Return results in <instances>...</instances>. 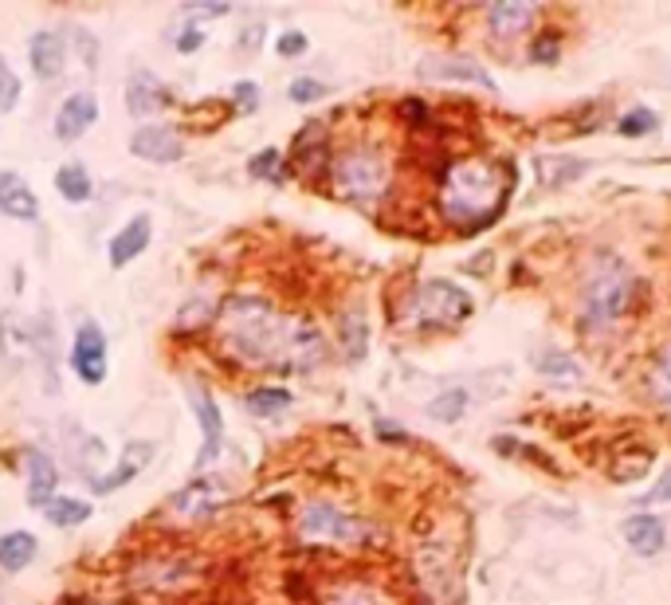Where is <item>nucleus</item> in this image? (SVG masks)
Wrapping results in <instances>:
<instances>
[{
    "mask_svg": "<svg viewBox=\"0 0 671 605\" xmlns=\"http://www.w3.org/2000/svg\"><path fill=\"white\" fill-rule=\"evenodd\" d=\"M538 370L546 374H577L573 361H565V354H546V358H538Z\"/></svg>",
    "mask_w": 671,
    "mask_h": 605,
    "instance_id": "39",
    "label": "nucleus"
},
{
    "mask_svg": "<svg viewBox=\"0 0 671 605\" xmlns=\"http://www.w3.org/2000/svg\"><path fill=\"white\" fill-rule=\"evenodd\" d=\"M628 291H632V283H628L625 268H600L597 276L589 280V288H585L582 295V318L589 331H605V326H613L620 315H625L628 307Z\"/></svg>",
    "mask_w": 671,
    "mask_h": 605,
    "instance_id": "6",
    "label": "nucleus"
},
{
    "mask_svg": "<svg viewBox=\"0 0 671 605\" xmlns=\"http://www.w3.org/2000/svg\"><path fill=\"white\" fill-rule=\"evenodd\" d=\"M326 177H331L334 197L349 201V205H377L389 193L393 170H389V158L381 145L354 142L331 158Z\"/></svg>",
    "mask_w": 671,
    "mask_h": 605,
    "instance_id": "3",
    "label": "nucleus"
},
{
    "mask_svg": "<svg viewBox=\"0 0 671 605\" xmlns=\"http://www.w3.org/2000/svg\"><path fill=\"white\" fill-rule=\"evenodd\" d=\"M40 554V539L32 531H9L0 534V570L4 574H20L36 562Z\"/></svg>",
    "mask_w": 671,
    "mask_h": 605,
    "instance_id": "21",
    "label": "nucleus"
},
{
    "mask_svg": "<svg viewBox=\"0 0 671 605\" xmlns=\"http://www.w3.org/2000/svg\"><path fill=\"white\" fill-rule=\"evenodd\" d=\"M59 491V464L52 461V452L28 449L24 452V499L28 507H47Z\"/></svg>",
    "mask_w": 671,
    "mask_h": 605,
    "instance_id": "14",
    "label": "nucleus"
},
{
    "mask_svg": "<svg viewBox=\"0 0 671 605\" xmlns=\"http://www.w3.org/2000/svg\"><path fill=\"white\" fill-rule=\"evenodd\" d=\"M236 491L228 479H188L185 488H177L170 499H165L162 516L173 519V523H201V519L216 516V511H224V507L232 504Z\"/></svg>",
    "mask_w": 671,
    "mask_h": 605,
    "instance_id": "7",
    "label": "nucleus"
},
{
    "mask_svg": "<svg viewBox=\"0 0 671 605\" xmlns=\"http://www.w3.org/2000/svg\"><path fill=\"white\" fill-rule=\"evenodd\" d=\"M421 79H447V83H475V87L495 90V79L475 64V60H464V55H424L421 60Z\"/></svg>",
    "mask_w": 671,
    "mask_h": 605,
    "instance_id": "17",
    "label": "nucleus"
},
{
    "mask_svg": "<svg viewBox=\"0 0 671 605\" xmlns=\"http://www.w3.org/2000/svg\"><path fill=\"white\" fill-rule=\"evenodd\" d=\"M153 452H158V444H153V441H126V449H122V456H118L115 468H110L107 476H90L87 479L90 496H115L118 488L134 484V479L150 468Z\"/></svg>",
    "mask_w": 671,
    "mask_h": 605,
    "instance_id": "12",
    "label": "nucleus"
},
{
    "mask_svg": "<svg viewBox=\"0 0 671 605\" xmlns=\"http://www.w3.org/2000/svg\"><path fill=\"white\" fill-rule=\"evenodd\" d=\"M0 213L12 220H40L36 190L17 170H0Z\"/></svg>",
    "mask_w": 671,
    "mask_h": 605,
    "instance_id": "19",
    "label": "nucleus"
},
{
    "mask_svg": "<svg viewBox=\"0 0 671 605\" xmlns=\"http://www.w3.org/2000/svg\"><path fill=\"white\" fill-rule=\"evenodd\" d=\"M28 64H32L36 79L44 83L59 79L63 67H67V40H63V32H52V28L32 32V40H28Z\"/></svg>",
    "mask_w": 671,
    "mask_h": 605,
    "instance_id": "16",
    "label": "nucleus"
},
{
    "mask_svg": "<svg viewBox=\"0 0 671 605\" xmlns=\"http://www.w3.org/2000/svg\"><path fill=\"white\" fill-rule=\"evenodd\" d=\"M0 605H12V602H9V597H4V594H0Z\"/></svg>",
    "mask_w": 671,
    "mask_h": 605,
    "instance_id": "41",
    "label": "nucleus"
},
{
    "mask_svg": "<svg viewBox=\"0 0 671 605\" xmlns=\"http://www.w3.org/2000/svg\"><path fill=\"white\" fill-rule=\"evenodd\" d=\"M467 409V393L464 389H444L440 398L429 401V417L432 421H444V425H452V421H459Z\"/></svg>",
    "mask_w": 671,
    "mask_h": 605,
    "instance_id": "28",
    "label": "nucleus"
},
{
    "mask_svg": "<svg viewBox=\"0 0 671 605\" xmlns=\"http://www.w3.org/2000/svg\"><path fill=\"white\" fill-rule=\"evenodd\" d=\"M165 107H173V95H170V87L158 79V75H150V72L130 75V83H126V110H130V115L150 118V115H158V110H165Z\"/></svg>",
    "mask_w": 671,
    "mask_h": 605,
    "instance_id": "18",
    "label": "nucleus"
},
{
    "mask_svg": "<svg viewBox=\"0 0 671 605\" xmlns=\"http://www.w3.org/2000/svg\"><path fill=\"white\" fill-rule=\"evenodd\" d=\"M306 47H311V40H306V32H299V28H291V32H283V36L275 40V52L283 55V60L306 55Z\"/></svg>",
    "mask_w": 671,
    "mask_h": 605,
    "instance_id": "36",
    "label": "nucleus"
},
{
    "mask_svg": "<svg viewBox=\"0 0 671 605\" xmlns=\"http://www.w3.org/2000/svg\"><path fill=\"white\" fill-rule=\"evenodd\" d=\"M150 240H153V217H150V213H138V217H130L115 236H110V248H107L110 268L122 271L126 263H134L138 256L150 248Z\"/></svg>",
    "mask_w": 671,
    "mask_h": 605,
    "instance_id": "15",
    "label": "nucleus"
},
{
    "mask_svg": "<svg viewBox=\"0 0 671 605\" xmlns=\"http://www.w3.org/2000/svg\"><path fill=\"white\" fill-rule=\"evenodd\" d=\"M326 95H331V87H326L323 79H314V75H295L291 87H286V99L299 102V107H314V102L326 99Z\"/></svg>",
    "mask_w": 671,
    "mask_h": 605,
    "instance_id": "29",
    "label": "nucleus"
},
{
    "mask_svg": "<svg viewBox=\"0 0 671 605\" xmlns=\"http://www.w3.org/2000/svg\"><path fill=\"white\" fill-rule=\"evenodd\" d=\"M52 185L67 205H87L90 193H95V181H90V173L83 162H63L59 170H55Z\"/></svg>",
    "mask_w": 671,
    "mask_h": 605,
    "instance_id": "22",
    "label": "nucleus"
},
{
    "mask_svg": "<svg viewBox=\"0 0 671 605\" xmlns=\"http://www.w3.org/2000/svg\"><path fill=\"white\" fill-rule=\"evenodd\" d=\"M95 122H99V95H95V90H75V95H67V99L59 102V110H55L52 134L59 138V142H79Z\"/></svg>",
    "mask_w": 671,
    "mask_h": 605,
    "instance_id": "13",
    "label": "nucleus"
},
{
    "mask_svg": "<svg viewBox=\"0 0 671 605\" xmlns=\"http://www.w3.org/2000/svg\"><path fill=\"white\" fill-rule=\"evenodd\" d=\"M472 315V295L452 280H424L404 303L409 331H452Z\"/></svg>",
    "mask_w": 671,
    "mask_h": 605,
    "instance_id": "4",
    "label": "nucleus"
},
{
    "mask_svg": "<svg viewBox=\"0 0 671 605\" xmlns=\"http://www.w3.org/2000/svg\"><path fill=\"white\" fill-rule=\"evenodd\" d=\"M510 173L491 158H467V162H452L440 177V213L452 228L472 236L475 228H484L487 220L499 217V208L507 205Z\"/></svg>",
    "mask_w": 671,
    "mask_h": 605,
    "instance_id": "2",
    "label": "nucleus"
},
{
    "mask_svg": "<svg viewBox=\"0 0 671 605\" xmlns=\"http://www.w3.org/2000/svg\"><path fill=\"white\" fill-rule=\"evenodd\" d=\"M279 165H283V154H279L275 145H268V150H260V154L251 158L248 162V170H251V177H263V181H279Z\"/></svg>",
    "mask_w": 671,
    "mask_h": 605,
    "instance_id": "34",
    "label": "nucleus"
},
{
    "mask_svg": "<svg viewBox=\"0 0 671 605\" xmlns=\"http://www.w3.org/2000/svg\"><path fill=\"white\" fill-rule=\"evenodd\" d=\"M181 12L193 20H213V17H228L232 4H228V0H197V4H181Z\"/></svg>",
    "mask_w": 671,
    "mask_h": 605,
    "instance_id": "35",
    "label": "nucleus"
},
{
    "mask_svg": "<svg viewBox=\"0 0 671 605\" xmlns=\"http://www.w3.org/2000/svg\"><path fill=\"white\" fill-rule=\"evenodd\" d=\"M338 338H342V350H346L349 361H361L366 358V346H369V326L361 311H349V315L338 318Z\"/></svg>",
    "mask_w": 671,
    "mask_h": 605,
    "instance_id": "26",
    "label": "nucleus"
},
{
    "mask_svg": "<svg viewBox=\"0 0 671 605\" xmlns=\"http://www.w3.org/2000/svg\"><path fill=\"white\" fill-rule=\"evenodd\" d=\"M291 401H295V393L283 386H256L251 393H243V406L251 409V417H275L283 413V409H291Z\"/></svg>",
    "mask_w": 671,
    "mask_h": 605,
    "instance_id": "25",
    "label": "nucleus"
},
{
    "mask_svg": "<svg viewBox=\"0 0 671 605\" xmlns=\"http://www.w3.org/2000/svg\"><path fill=\"white\" fill-rule=\"evenodd\" d=\"M130 154L138 162L150 165H177L188 154L185 134H181L173 122H142V127L130 134Z\"/></svg>",
    "mask_w": 671,
    "mask_h": 605,
    "instance_id": "10",
    "label": "nucleus"
},
{
    "mask_svg": "<svg viewBox=\"0 0 671 605\" xmlns=\"http://www.w3.org/2000/svg\"><path fill=\"white\" fill-rule=\"evenodd\" d=\"M660 127V118L652 115V110H645V107H636V110H628L625 118H620V134L625 138H640V134H648V130H656Z\"/></svg>",
    "mask_w": 671,
    "mask_h": 605,
    "instance_id": "32",
    "label": "nucleus"
},
{
    "mask_svg": "<svg viewBox=\"0 0 671 605\" xmlns=\"http://www.w3.org/2000/svg\"><path fill=\"white\" fill-rule=\"evenodd\" d=\"M185 401L188 409H193V417H197V425H201V452H197V461H193V472H205L213 468L216 461H220V452H224V413H220V401L208 393L205 386H193L185 389Z\"/></svg>",
    "mask_w": 671,
    "mask_h": 605,
    "instance_id": "9",
    "label": "nucleus"
},
{
    "mask_svg": "<svg viewBox=\"0 0 671 605\" xmlns=\"http://www.w3.org/2000/svg\"><path fill=\"white\" fill-rule=\"evenodd\" d=\"M72 370L83 386H102L110 374V343H107V331H102L95 318L75 326V338H72Z\"/></svg>",
    "mask_w": 671,
    "mask_h": 605,
    "instance_id": "8",
    "label": "nucleus"
},
{
    "mask_svg": "<svg viewBox=\"0 0 671 605\" xmlns=\"http://www.w3.org/2000/svg\"><path fill=\"white\" fill-rule=\"evenodd\" d=\"M260 102H263L260 83H251V79L232 83V107H236V115H256V110H260Z\"/></svg>",
    "mask_w": 671,
    "mask_h": 605,
    "instance_id": "31",
    "label": "nucleus"
},
{
    "mask_svg": "<svg viewBox=\"0 0 671 605\" xmlns=\"http://www.w3.org/2000/svg\"><path fill=\"white\" fill-rule=\"evenodd\" d=\"M197 574V559L193 554H173V559H145L142 566L130 570V586L138 590H158V594H170V590H185Z\"/></svg>",
    "mask_w": 671,
    "mask_h": 605,
    "instance_id": "11",
    "label": "nucleus"
},
{
    "mask_svg": "<svg viewBox=\"0 0 671 605\" xmlns=\"http://www.w3.org/2000/svg\"><path fill=\"white\" fill-rule=\"evenodd\" d=\"M534 4H491L487 9V24H491L495 36H519L534 24Z\"/></svg>",
    "mask_w": 671,
    "mask_h": 605,
    "instance_id": "23",
    "label": "nucleus"
},
{
    "mask_svg": "<svg viewBox=\"0 0 671 605\" xmlns=\"http://www.w3.org/2000/svg\"><path fill=\"white\" fill-rule=\"evenodd\" d=\"M652 393L663 406H671V346H663V354L652 366Z\"/></svg>",
    "mask_w": 671,
    "mask_h": 605,
    "instance_id": "33",
    "label": "nucleus"
},
{
    "mask_svg": "<svg viewBox=\"0 0 671 605\" xmlns=\"http://www.w3.org/2000/svg\"><path fill=\"white\" fill-rule=\"evenodd\" d=\"M625 542L632 547L636 554H645V559H652V554L663 551V542H668V531H663V523L656 516H628L625 519Z\"/></svg>",
    "mask_w": 671,
    "mask_h": 605,
    "instance_id": "20",
    "label": "nucleus"
},
{
    "mask_svg": "<svg viewBox=\"0 0 671 605\" xmlns=\"http://www.w3.org/2000/svg\"><path fill=\"white\" fill-rule=\"evenodd\" d=\"M90 516H95V507L75 496H55L52 504L44 507V519L52 527H59V531H75V527H83Z\"/></svg>",
    "mask_w": 671,
    "mask_h": 605,
    "instance_id": "24",
    "label": "nucleus"
},
{
    "mask_svg": "<svg viewBox=\"0 0 671 605\" xmlns=\"http://www.w3.org/2000/svg\"><path fill=\"white\" fill-rule=\"evenodd\" d=\"M260 40H263V20H256V24H243V32H240V55H256V52H260Z\"/></svg>",
    "mask_w": 671,
    "mask_h": 605,
    "instance_id": "38",
    "label": "nucleus"
},
{
    "mask_svg": "<svg viewBox=\"0 0 671 605\" xmlns=\"http://www.w3.org/2000/svg\"><path fill=\"white\" fill-rule=\"evenodd\" d=\"M201 44H205V32H201L197 24H185L177 32V44L173 47H177L181 55H193V52H201Z\"/></svg>",
    "mask_w": 671,
    "mask_h": 605,
    "instance_id": "37",
    "label": "nucleus"
},
{
    "mask_svg": "<svg viewBox=\"0 0 671 605\" xmlns=\"http://www.w3.org/2000/svg\"><path fill=\"white\" fill-rule=\"evenodd\" d=\"M295 534L306 547H326V542L331 547H358L369 534V527L361 523V516L331 504V499H311L295 516Z\"/></svg>",
    "mask_w": 671,
    "mask_h": 605,
    "instance_id": "5",
    "label": "nucleus"
},
{
    "mask_svg": "<svg viewBox=\"0 0 671 605\" xmlns=\"http://www.w3.org/2000/svg\"><path fill=\"white\" fill-rule=\"evenodd\" d=\"M318 602L323 605H386L377 597V590L366 586V582H334V586H326L323 594H318Z\"/></svg>",
    "mask_w": 671,
    "mask_h": 605,
    "instance_id": "27",
    "label": "nucleus"
},
{
    "mask_svg": "<svg viewBox=\"0 0 671 605\" xmlns=\"http://www.w3.org/2000/svg\"><path fill=\"white\" fill-rule=\"evenodd\" d=\"M648 504H671V472H663L660 484L648 491Z\"/></svg>",
    "mask_w": 671,
    "mask_h": 605,
    "instance_id": "40",
    "label": "nucleus"
},
{
    "mask_svg": "<svg viewBox=\"0 0 671 605\" xmlns=\"http://www.w3.org/2000/svg\"><path fill=\"white\" fill-rule=\"evenodd\" d=\"M216 350L248 370H311L326 358V338L306 318H286L268 295H228L213 315Z\"/></svg>",
    "mask_w": 671,
    "mask_h": 605,
    "instance_id": "1",
    "label": "nucleus"
},
{
    "mask_svg": "<svg viewBox=\"0 0 671 605\" xmlns=\"http://www.w3.org/2000/svg\"><path fill=\"white\" fill-rule=\"evenodd\" d=\"M20 90H24V83H20V75L12 72L9 55H0V115H9V110H17Z\"/></svg>",
    "mask_w": 671,
    "mask_h": 605,
    "instance_id": "30",
    "label": "nucleus"
}]
</instances>
